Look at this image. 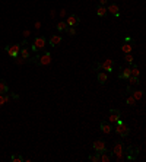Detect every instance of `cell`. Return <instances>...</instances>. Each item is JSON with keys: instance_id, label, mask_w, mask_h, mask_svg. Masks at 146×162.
I'll return each mask as SVG.
<instances>
[{"instance_id": "obj_11", "label": "cell", "mask_w": 146, "mask_h": 162, "mask_svg": "<svg viewBox=\"0 0 146 162\" xmlns=\"http://www.w3.org/2000/svg\"><path fill=\"white\" fill-rule=\"evenodd\" d=\"M118 10H120V9H118V6H117V5H114V3H112V5H110V6H108V9H107V12H108V13H111V15H114V16H118V15H120V12H118Z\"/></svg>"}, {"instance_id": "obj_21", "label": "cell", "mask_w": 146, "mask_h": 162, "mask_svg": "<svg viewBox=\"0 0 146 162\" xmlns=\"http://www.w3.org/2000/svg\"><path fill=\"white\" fill-rule=\"evenodd\" d=\"M21 57L22 59H29V50L25 47V48H21Z\"/></svg>"}, {"instance_id": "obj_26", "label": "cell", "mask_w": 146, "mask_h": 162, "mask_svg": "<svg viewBox=\"0 0 146 162\" xmlns=\"http://www.w3.org/2000/svg\"><path fill=\"white\" fill-rule=\"evenodd\" d=\"M10 161H12V162H22V161H24V158H22L21 155H12Z\"/></svg>"}, {"instance_id": "obj_17", "label": "cell", "mask_w": 146, "mask_h": 162, "mask_svg": "<svg viewBox=\"0 0 146 162\" xmlns=\"http://www.w3.org/2000/svg\"><path fill=\"white\" fill-rule=\"evenodd\" d=\"M107 79H108V76H107V73H98V82L101 83V85H104V83H107Z\"/></svg>"}, {"instance_id": "obj_6", "label": "cell", "mask_w": 146, "mask_h": 162, "mask_svg": "<svg viewBox=\"0 0 146 162\" xmlns=\"http://www.w3.org/2000/svg\"><path fill=\"white\" fill-rule=\"evenodd\" d=\"M92 147H94V150L95 152H104L105 150V142L104 140H95L94 142V145H92Z\"/></svg>"}, {"instance_id": "obj_25", "label": "cell", "mask_w": 146, "mask_h": 162, "mask_svg": "<svg viewBox=\"0 0 146 162\" xmlns=\"http://www.w3.org/2000/svg\"><path fill=\"white\" fill-rule=\"evenodd\" d=\"M89 161H92V162H101V161H99V153L96 152V153H94V155H89Z\"/></svg>"}, {"instance_id": "obj_31", "label": "cell", "mask_w": 146, "mask_h": 162, "mask_svg": "<svg viewBox=\"0 0 146 162\" xmlns=\"http://www.w3.org/2000/svg\"><path fill=\"white\" fill-rule=\"evenodd\" d=\"M130 41H131L130 37H126V38H124V43H130Z\"/></svg>"}, {"instance_id": "obj_10", "label": "cell", "mask_w": 146, "mask_h": 162, "mask_svg": "<svg viewBox=\"0 0 146 162\" xmlns=\"http://www.w3.org/2000/svg\"><path fill=\"white\" fill-rule=\"evenodd\" d=\"M67 27H76L78 24H79V18L76 16V15H70L69 18H67Z\"/></svg>"}, {"instance_id": "obj_4", "label": "cell", "mask_w": 146, "mask_h": 162, "mask_svg": "<svg viewBox=\"0 0 146 162\" xmlns=\"http://www.w3.org/2000/svg\"><path fill=\"white\" fill-rule=\"evenodd\" d=\"M5 50L9 53V56H10V57H18V56H19V53H21V45H19V44H15V45H8Z\"/></svg>"}, {"instance_id": "obj_20", "label": "cell", "mask_w": 146, "mask_h": 162, "mask_svg": "<svg viewBox=\"0 0 146 162\" xmlns=\"http://www.w3.org/2000/svg\"><path fill=\"white\" fill-rule=\"evenodd\" d=\"M136 102H137V101L133 98V95H130V96H127V98H126V104H127V105H130V107H134V105H136Z\"/></svg>"}, {"instance_id": "obj_23", "label": "cell", "mask_w": 146, "mask_h": 162, "mask_svg": "<svg viewBox=\"0 0 146 162\" xmlns=\"http://www.w3.org/2000/svg\"><path fill=\"white\" fill-rule=\"evenodd\" d=\"M121 50H123L126 54H127V53H130V51H131V45H130V43H124V44H123V47H121Z\"/></svg>"}, {"instance_id": "obj_2", "label": "cell", "mask_w": 146, "mask_h": 162, "mask_svg": "<svg viewBox=\"0 0 146 162\" xmlns=\"http://www.w3.org/2000/svg\"><path fill=\"white\" fill-rule=\"evenodd\" d=\"M114 130H115V133H117L120 137H126V136L130 133V128H129V126H127V124H124V123H121V124H117V126L114 127Z\"/></svg>"}, {"instance_id": "obj_30", "label": "cell", "mask_w": 146, "mask_h": 162, "mask_svg": "<svg viewBox=\"0 0 146 162\" xmlns=\"http://www.w3.org/2000/svg\"><path fill=\"white\" fill-rule=\"evenodd\" d=\"M107 2H108V0H99V5L104 6V5H107Z\"/></svg>"}, {"instance_id": "obj_7", "label": "cell", "mask_w": 146, "mask_h": 162, "mask_svg": "<svg viewBox=\"0 0 146 162\" xmlns=\"http://www.w3.org/2000/svg\"><path fill=\"white\" fill-rule=\"evenodd\" d=\"M99 127H101L102 133H105V134H110V133L112 131V126H111V123H107V121H101V123H99Z\"/></svg>"}, {"instance_id": "obj_22", "label": "cell", "mask_w": 146, "mask_h": 162, "mask_svg": "<svg viewBox=\"0 0 146 162\" xmlns=\"http://www.w3.org/2000/svg\"><path fill=\"white\" fill-rule=\"evenodd\" d=\"M133 98H134L136 101L142 99V98H143V91H134V92H133Z\"/></svg>"}, {"instance_id": "obj_1", "label": "cell", "mask_w": 146, "mask_h": 162, "mask_svg": "<svg viewBox=\"0 0 146 162\" xmlns=\"http://www.w3.org/2000/svg\"><path fill=\"white\" fill-rule=\"evenodd\" d=\"M32 61L37 63V64L45 66V64H48V63L51 61V54H50V53H44V54H41V56H35V57L32 59Z\"/></svg>"}, {"instance_id": "obj_9", "label": "cell", "mask_w": 146, "mask_h": 162, "mask_svg": "<svg viewBox=\"0 0 146 162\" xmlns=\"http://www.w3.org/2000/svg\"><path fill=\"white\" fill-rule=\"evenodd\" d=\"M118 118H120V111L111 108V110H110V123H115Z\"/></svg>"}, {"instance_id": "obj_8", "label": "cell", "mask_w": 146, "mask_h": 162, "mask_svg": "<svg viewBox=\"0 0 146 162\" xmlns=\"http://www.w3.org/2000/svg\"><path fill=\"white\" fill-rule=\"evenodd\" d=\"M123 152H124V145H123L121 142L114 143V146H112V153H115V155L121 156V153H123Z\"/></svg>"}, {"instance_id": "obj_14", "label": "cell", "mask_w": 146, "mask_h": 162, "mask_svg": "<svg viewBox=\"0 0 146 162\" xmlns=\"http://www.w3.org/2000/svg\"><path fill=\"white\" fill-rule=\"evenodd\" d=\"M9 92V86H8V83L3 80V79H0V94H8Z\"/></svg>"}, {"instance_id": "obj_24", "label": "cell", "mask_w": 146, "mask_h": 162, "mask_svg": "<svg viewBox=\"0 0 146 162\" xmlns=\"http://www.w3.org/2000/svg\"><path fill=\"white\" fill-rule=\"evenodd\" d=\"M130 73H131V76H136V78H139V75H140V70L137 69V66H133V67L130 69Z\"/></svg>"}, {"instance_id": "obj_27", "label": "cell", "mask_w": 146, "mask_h": 162, "mask_svg": "<svg viewBox=\"0 0 146 162\" xmlns=\"http://www.w3.org/2000/svg\"><path fill=\"white\" fill-rule=\"evenodd\" d=\"M6 101H9V96H8V95H3V94H0V107L5 105Z\"/></svg>"}, {"instance_id": "obj_29", "label": "cell", "mask_w": 146, "mask_h": 162, "mask_svg": "<svg viewBox=\"0 0 146 162\" xmlns=\"http://www.w3.org/2000/svg\"><path fill=\"white\" fill-rule=\"evenodd\" d=\"M69 28V35H76V29H75V27H67Z\"/></svg>"}, {"instance_id": "obj_19", "label": "cell", "mask_w": 146, "mask_h": 162, "mask_svg": "<svg viewBox=\"0 0 146 162\" xmlns=\"http://www.w3.org/2000/svg\"><path fill=\"white\" fill-rule=\"evenodd\" d=\"M57 31H59V32L67 31V24H66V22H59V24H57Z\"/></svg>"}, {"instance_id": "obj_28", "label": "cell", "mask_w": 146, "mask_h": 162, "mask_svg": "<svg viewBox=\"0 0 146 162\" xmlns=\"http://www.w3.org/2000/svg\"><path fill=\"white\" fill-rule=\"evenodd\" d=\"M124 60H126V61H127L129 64H133V56H131L130 53H127V54H126V57H124Z\"/></svg>"}, {"instance_id": "obj_12", "label": "cell", "mask_w": 146, "mask_h": 162, "mask_svg": "<svg viewBox=\"0 0 146 162\" xmlns=\"http://www.w3.org/2000/svg\"><path fill=\"white\" fill-rule=\"evenodd\" d=\"M129 76H131V73H130V67H124V69H121L118 78H120V79H127Z\"/></svg>"}, {"instance_id": "obj_3", "label": "cell", "mask_w": 146, "mask_h": 162, "mask_svg": "<svg viewBox=\"0 0 146 162\" xmlns=\"http://www.w3.org/2000/svg\"><path fill=\"white\" fill-rule=\"evenodd\" d=\"M45 44H47V40L44 37H35L34 44H32V50H35V51L37 50H44Z\"/></svg>"}, {"instance_id": "obj_18", "label": "cell", "mask_w": 146, "mask_h": 162, "mask_svg": "<svg viewBox=\"0 0 146 162\" xmlns=\"http://www.w3.org/2000/svg\"><path fill=\"white\" fill-rule=\"evenodd\" d=\"M99 161L108 162V161H111V156H110L108 153H105V150H104V152H99Z\"/></svg>"}, {"instance_id": "obj_15", "label": "cell", "mask_w": 146, "mask_h": 162, "mask_svg": "<svg viewBox=\"0 0 146 162\" xmlns=\"http://www.w3.org/2000/svg\"><path fill=\"white\" fill-rule=\"evenodd\" d=\"M107 13H108V12H107V9H105L104 6H101V5H99V6L96 8V15H98V16L104 18V16H107Z\"/></svg>"}, {"instance_id": "obj_13", "label": "cell", "mask_w": 146, "mask_h": 162, "mask_svg": "<svg viewBox=\"0 0 146 162\" xmlns=\"http://www.w3.org/2000/svg\"><path fill=\"white\" fill-rule=\"evenodd\" d=\"M60 43H61V35H53V37L50 38V44H51L53 47L59 45Z\"/></svg>"}, {"instance_id": "obj_16", "label": "cell", "mask_w": 146, "mask_h": 162, "mask_svg": "<svg viewBox=\"0 0 146 162\" xmlns=\"http://www.w3.org/2000/svg\"><path fill=\"white\" fill-rule=\"evenodd\" d=\"M127 80H129V85H130V86H137V85L140 83V82H139V78H136V76H129Z\"/></svg>"}, {"instance_id": "obj_5", "label": "cell", "mask_w": 146, "mask_h": 162, "mask_svg": "<svg viewBox=\"0 0 146 162\" xmlns=\"http://www.w3.org/2000/svg\"><path fill=\"white\" fill-rule=\"evenodd\" d=\"M99 67H101L102 70H105V72H112V70H114L112 60H111V59H107V60H104V61L99 64Z\"/></svg>"}]
</instances>
